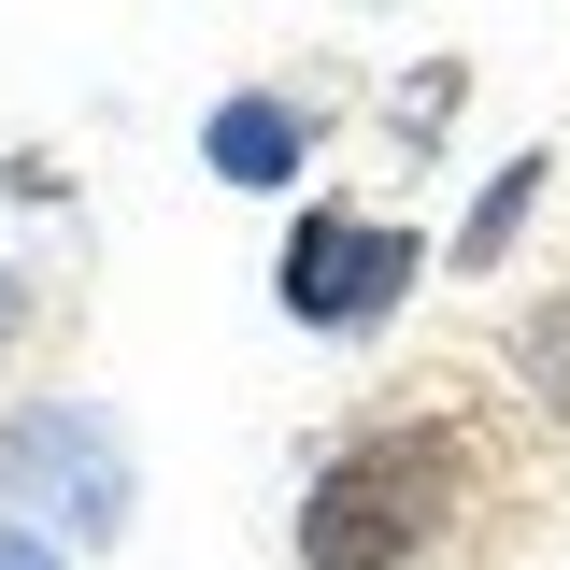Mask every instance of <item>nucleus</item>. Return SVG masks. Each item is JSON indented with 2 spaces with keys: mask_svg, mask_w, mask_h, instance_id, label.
Returning a JSON list of instances; mask_svg holds the SVG:
<instances>
[{
  "mask_svg": "<svg viewBox=\"0 0 570 570\" xmlns=\"http://www.w3.org/2000/svg\"><path fill=\"white\" fill-rule=\"evenodd\" d=\"M0 499H14V513H58L86 542H115V528H129V456H115V428L86 414V400H43V414L0 428Z\"/></svg>",
  "mask_w": 570,
  "mask_h": 570,
  "instance_id": "nucleus-2",
  "label": "nucleus"
},
{
  "mask_svg": "<svg viewBox=\"0 0 570 570\" xmlns=\"http://www.w3.org/2000/svg\"><path fill=\"white\" fill-rule=\"evenodd\" d=\"M14 343H29V285L0 272V356H14Z\"/></svg>",
  "mask_w": 570,
  "mask_h": 570,
  "instance_id": "nucleus-8",
  "label": "nucleus"
},
{
  "mask_svg": "<svg viewBox=\"0 0 570 570\" xmlns=\"http://www.w3.org/2000/svg\"><path fill=\"white\" fill-rule=\"evenodd\" d=\"M414 272H428V243L385 228V214H299L285 228V314L299 328H371Z\"/></svg>",
  "mask_w": 570,
  "mask_h": 570,
  "instance_id": "nucleus-3",
  "label": "nucleus"
},
{
  "mask_svg": "<svg viewBox=\"0 0 570 570\" xmlns=\"http://www.w3.org/2000/svg\"><path fill=\"white\" fill-rule=\"evenodd\" d=\"M542 171H557V157H513V171L485 186V214L456 228V272H499V257H513V228H528V200H542Z\"/></svg>",
  "mask_w": 570,
  "mask_h": 570,
  "instance_id": "nucleus-5",
  "label": "nucleus"
},
{
  "mask_svg": "<svg viewBox=\"0 0 570 570\" xmlns=\"http://www.w3.org/2000/svg\"><path fill=\"white\" fill-rule=\"evenodd\" d=\"M299 100H214V129H200V157L214 171H228V186H285V171H299Z\"/></svg>",
  "mask_w": 570,
  "mask_h": 570,
  "instance_id": "nucleus-4",
  "label": "nucleus"
},
{
  "mask_svg": "<svg viewBox=\"0 0 570 570\" xmlns=\"http://www.w3.org/2000/svg\"><path fill=\"white\" fill-rule=\"evenodd\" d=\"M528 385H542V400H570V299L528 328Z\"/></svg>",
  "mask_w": 570,
  "mask_h": 570,
  "instance_id": "nucleus-6",
  "label": "nucleus"
},
{
  "mask_svg": "<svg viewBox=\"0 0 570 570\" xmlns=\"http://www.w3.org/2000/svg\"><path fill=\"white\" fill-rule=\"evenodd\" d=\"M0 570H71L58 542H29V528H0Z\"/></svg>",
  "mask_w": 570,
  "mask_h": 570,
  "instance_id": "nucleus-7",
  "label": "nucleus"
},
{
  "mask_svg": "<svg viewBox=\"0 0 570 570\" xmlns=\"http://www.w3.org/2000/svg\"><path fill=\"white\" fill-rule=\"evenodd\" d=\"M456 513H471V442H456V414H400V428H371V442H343L314 471V499H299V570H414Z\"/></svg>",
  "mask_w": 570,
  "mask_h": 570,
  "instance_id": "nucleus-1",
  "label": "nucleus"
}]
</instances>
